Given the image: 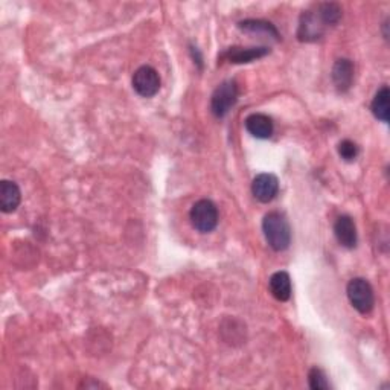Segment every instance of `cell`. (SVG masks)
Listing matches in <instances>:
<instances>
[{
	"instance_id": "obj_1",
	"label": "cell",
	"mask_w": 390,
	"mask_h": 390,
	"mask_svg": "<svg viewBox=\"0 0 390 390\" xmlns=\"http://www.w3.org/2000/svg\"><path fill=\"white\" fill-rule=\"evenodd\" d=\"M341 19V8L337 3L325 2L313 10L303 11L299 20L298 38L300 42H316L322 38L326 28L335 26Z\"/></svg>"
},
{
	"instance_id": "obj_2",
	"label": "cell",
	"mask_w": 390,
	"mask_h": 390,
	"mask_svg": "<svg viewBox=\"0 0 390 390\" xmlns=\"http://www.w3.org/2000/svg\"><path fill=\"white\" fill-rule=\"evenodd\" d=\"M262 232L275 252H284L291 243V229L284 214L269 212L262 220Z\"/></svg>"
},
{
	"instance_id": "obj_3",
	"label": "cell",
	"mask_w": 390,
	"mask_h": 390,
	"mask_svg": "<svg viewBox=\"0 0 390 390\" xmlns=\"http://www.w3.org/2000/svg\"><path fill=\"white\" fill-rule=\"evenodd\" d=\"M348 299L358 313L369 314L375 305V296H373V288L363 278H355L350 280L346 288Z\"/></svg>"
},
{
	"instance_id": "obj_4",
	"label": "cell",
	"mask_w": 390,
	"mask_h": 390,
	"mask_svg": "<svg viewBox=\"0 0 390 390\" xmlns=\"http://www.w3.org/2000/svg\"><path fill=\"white\" fill-rule=\"evenodd\" d=\"M189 218L195 230H198L200 233L212 232L218 224V209L215 203L207 198L198 200L192 206Z\"/></svg>"
},
{
	"instance_id": "obj_5",
	"label": "cell",
	"mask_w": 390,
	"mask_h": 390,
	"mask_svg": "<svg viewBox=\"0 0 390 390\" xmlns=\"http://www.w3.org/2000/svg\"><path fill=\"white\" fill-rule=\"evenodd\" d=\"M238 101V85L233 80L221 83L210 98V110L217 118H224Z\"/></svg>"
},
{
	"instance_id": "obj_6",
	"label": "cell",
	"mask_w": 390,
	"mask_h": 390,
	"mask_svg": "<svg viewBox=\"0 0 390 390\" xmlns=\"http://www.w3.org/2000/svg\"><path fill=\"white\" fill-rule=\"evenodd\" d=\"M133 89L142 98H153L160 90V76L151 66L139 67L133 75Z\"/></svg>"
},
{
	"instance_id": "obj_7",
	"label": "cell",
	"mask_w": 390,
	"mask_h": 390,
	"mask_svg": "<svg viewBox=\"0 0 390 390\" xmlns=\"http://www.w3.org/2000/svg\"><path fill=\"white\" fill-rule=\"evenodd\" d=\"M253 197L261 203H270L279 192V180L275 174L264 173L255 177L252 183Z\"/></svg>"
},
{
	"instance_id": "obj_8",
	"label": "cell",
	"mask_w": 390,
	"mask_h": 390,
	"mask_svg": "<svg viewBox=\"0 0 390 390\" xmlns=\"http://www.w3.org/2000/svg\"><path fill=\"white\" fill-rule=\"evenodd\" d=\"M334 233L339 243L346 248H354L357 246V228L353 218L349 215H341L334 224Z\"/></svg>"
},
{
	"instance_id": "obj_9",
	"label": "cell",
	"mask_w": 390,
	"mask_h": 390,
	"mask_svg": "<svg viewBox=\"0 0 390 390\" xmlns=\"http://www.w3.org/2000/svg\"><path fill=\"white\" fill-rule=\"evenodd\" d=\"M270 53L269 48H238V46H233L226 51L221 58H226L230 63L235 65H243V63H252L255 60H260L262 57Z\"/></svg>"
},
{
	"instance_id": "obj_10",
	"label": "cell",
	"mask_w": 390,
	"mask_h": 390,
	"mask_svg": "<svg viewBox=\"0 0 390 390\" xmlns=\"http://www.w3.org/2000/svg\"><path fill=\"white\" fill-rule=\"evenodd\" d=\"M332 81L339 92H348L354 81V65L348 58L335 61L332 67Z\"/></svg>"
},
{
	"instance_id": "obj_11",
	"label": "cell",
	"mask_w": 390,
	"mask_h": 390,
	"mask_svg": "<svg viewBox=\"0 0 390 390\" xmlns=\"http://www.w3.org/2000/svg\"><path fill=\"white\" fill-rule=\"evenodd\" d=\"M246 130L256 139H269L271 137L273 131H275V126L270 116L264 113H253L248 116L244 122Z\"/></svg>"
},
{
	"instance_id": "obj_12",
	"label": "cell",
	"mask_w": 390,
	"mask_h": 390,
	"mask_svg": "<svg viewBox=\"0 0 390 390\" xmlns=\"http://www.w3.org/2000/svg\"><path fill=\"white\" fill-rule=\"evenodd\" d=\"M22 192L17 183L10 180L0 182V209L3 214H11L20 206Z\"/></svg>"
},
{
	"instance_id": "obj_13",
	"label": "cell",
	"mask_w": 390,
	"mask_h": 390,
	"mask_svg": "<svg viewBox=\"0 0 390 390\" xmlns=\"http://www.w3.org/2000/svg\"><path fill=\"white\" fill-rule=\"evenodd\" d=\"M270 293L279 302H287L291 298V279L287 271H276L270 278Z\"/></svg>"
},
{
	"instance_id": "obj_14",
	"label": "cell",
	"mask_w": 390,
	"mask_h": 390,
	"mask_svg": "<svg viewBox=\"0 0 390 390\" xmlns=\"http://www.w3.org/2000/svg\"><path fill=\"white\" fill-rule=\"evenodd\" d=\"M238 28L244 33H252V34H261L265 37H273L275 40H279V33L275 28V25H271L270 22L265 20H243L238 23Z\"/></svg>"
},
{
	"instance_id": "obj_15",
	"label": "cell",
	"mask_w": 390,
	"mask_h": 390,
	"mask_svg": "<svg viewBox=\"0 0 390 390\" xmlns=\"http://www.w3.org/2000/svg\"><path fill=\"white\" fill-rule=\"evenodd\" d=\"M389 98H390L389 87L387 85H383V87L377 92V95L371 104V110L373 116L381 122H389V113H390Z\"/></svg>"
},
{
	"instance_id": "obj_16",
	"label": "cell",
	"mask_w": 390,
	"mask_h": 390,
	"mask_svg": "<svg viewBox=\"0 0 390 390\" xmlns=\"http://www.w3.org/2000/svg\"><path fill=\"white\" fill-rule=\"evenodd\" d=\"M308 383L310 387L313 390H328L331 389L330 383H328V378L325 375V372L319 368H313L308 373Z\"/></svg>"
},
{
	"instance_id": "obj_17",
	"label": "cell",
	"mask_w": 390,
	"mask_h": 390,
	"mask_svg": "<svg viewBox=\"0 0 390 390\" xmlns=\"http://www.w3.org/2000/svg\"><path fill=\"white\" fill-rule=\"evenodd\" d=\"M339 154L343 160L353 162L357 159V155H358V146H357V144L353 142V140L345 139L339 144Z\"/></svg>"
}]
</instances>
